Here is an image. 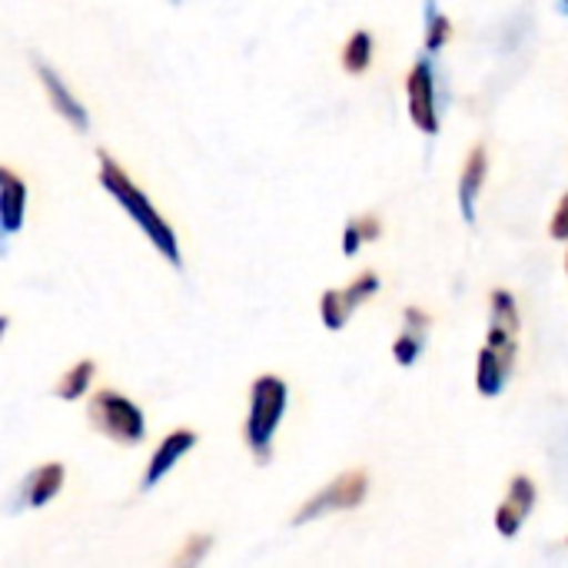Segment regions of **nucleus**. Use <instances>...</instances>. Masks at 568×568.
<instances>
[{
    "label": "nucleus",
    "instance_id": "f257e3e1",
    "mask_svg": "<svg viewBox=\"0 0 568 568\" xmlns=\"http://www.w3.org/2000/svg\"><path fill=\"white\" fill-rule=\"evenodd\" d=\"M97 160H100L97 180L106 190V196H113L123 206V213L140 226V233L153 243V250H160V256L173 270H180L183 266V253H180V240H176L173 226L160 216V210L150 203V196L126 176V170L106 150H97Z\"/></svg>",
    "mask_w": 568,
    "mask_h": 568
},
{
    "label": "nucleus",
    "instance_id": "f03ea898",
    "mask_svg": "<svg viewBox=\"0 0 568 568\" xmlns=\"http://www.w3.org/2000/svg\"><path fill=\"white\" fill-rule=\"evenodd\" d=\"M286 403H290V389L280 376L263 373L253 379L250 389V416H246V446L253 453L256 463H270L273 456V436L286 416Z\"/></svg>",
    "mask_w": 568,
    "mask_h": 568
},
{
    "label": "nucleus",
    "instance_id": "7ed1b4c3",
    "mask_svg": "<svg viewBox=\"0 0 568 568\" xmlns=\"http://www.w3.org/2000/svg\"><path fill=\"white\" fill-rule=\"evenodd\" d=\"M90 423L97 433H103L106 439L113 443H123V446H140L146 439V419H143V409L126 399L123 393L116 389H100L93 393L90 406Z\"/></svg>",
    "mask_w": 568,
    "mask_h": 568
},
{
    "label": "nucleus",
    "instance_id": "20e7f679",
    "mask_svg": "<svg viewBox=\"0 0 568 568\" xmlns=\"http://www.w3.org/2000/svg\"><path fill=\"white\" fill-rule=\"evenodd\" d=\"M369 496V473L366 469H349L343 476H336L326 489L313 493L300 513L293 516L296 526H306L313 519H323L329 513H349V509H359Z\"/></svg>",
    "mask_w": 568,
    "mask_h": 568
},
{
    "label": "nucleus",
    "instance_id": "39448f33",
    "mask_svg": "<svg viewBox=\"0 0 568 568\" xmlns=\"http://www.w3.org/2000/svg\"><path fill=\"white\" fill-rule=\"evenodd\" d=\"M406 100H409V116L416 123V130H423L426 136L439 133V110H436V80H433V67L426 60H419L409 77H406Z\"/></svg>",
    "mask_w": 568,
    "mask_h": 568
},
{
    "label": "nucleus",
    "instance_id": "423d86ee",
    "mask_svg": "<svg viewBox=\"0 0 568 568\" xmlns=\"http://www.w3.org/2000/svg\"><path fill=\"white\" fill-rule=\"evenodd\" d=\"M536 499H539L536 483H532L529 476H513V483H509V489H506V499H503L499 509H496V532H499L503 539H516V536L523 532L526 519L532 516Z\"/></svg>",
    "mask_w": 568,
    "mask_h": 568
},
{
    "label": "nucleus",
    "instance_id": "0eeeda50",
    "mask_svg": "<svg viewBox=\"0 0 568 568\" xmlns=\"http://www.w3.org/2000/svg\"><path fill=\"white\" fill-rule=\"evenodd\" d=\"M37 67V77H40V83H43V93H47V100L53 103V110L73 126V130H80V133H87L90 130V116H87V106L77 100V93L63 83V77L50 67V63H43V60H37L33 63Z\"/></svg>",
    "mask_w": 568,
    "mask_h": 568
},
{
    "label": "nucleus",
    "instance_id": "6e6552de",
    "mask_svg": "<svg viewBox=\"0 0 568 568\" xmlns=\"http://www.w3.org/2000/svg\"><path fill=\"white\" fill-rule=\"evenodd\" d=\"M196 433L193 429H173L160 446H156V453L150 456V463H146V473H143V489H156L160 486V479L196 446Z\"/></svg>",
    "mask_w": 568,
    "mask_h": 568
},
{
    "label": "nucleus",
    "instance_id": "1a4fd4ad",
    "mask_svg": "<svg viewBox=\"0 0 568 568\" xmlns=\"http://www.w3.org/2000/svg\"><path fill=\"white\" fill-rule=\"evenodd\" d=\"M486 176H489V153L483 143H476L463 163V176H459V213L466 223H476V203H479V193L486 186Z\"/></svg>",
    "mask_w": 568,
    "mask_h": 568
},
{
    "label": "nucleus",
    "instance_id": "9d476101",
    "mask_svg": "<svg viewBox=\"0 0 568 568\" xmlns=\"http://www.w3.org/2000/svg\"><path fill=\"white\" fill-rule=\"evenodd\" d=\"M27 216V183L13 170H0V223L3 233H17Z\"/></svg>",
    "mask_w": 568,
    "mask_h": 568
},
{
    "label": "nucleus",
    "instance_id": "9b49d317",
    "mask_svg": "<svg viewBox=\"0 0 568 568\" xmlns=\"http://www.w3.org/2000/svg\"><path fill=\"white\" fill-rule=\"evenodd\" d=\"M63 479H67L63 463H47V466L33 469L30 479H27V489H23V503H27L30 509H43L47 503H53V499L60 496Z\"/></svg>",
    "mask_w": 568,
    "mask_h": 568
},
{
    "label": "nucleus",
    "instance_id": "f8f14e48",
    "mask_svg": "<svg viewBox=\"0 0 568 568\" xmlns=\"http://www.w3.org/2000/svg\"><path fill=\"white\" fill-rule=\"evenodd\" d=\"M509 373H513V363H509L506 356H499V353L489 349V346L479 349V359H476V389H479L483 396H489V399L499 396V393L506 389Z\"/></svg>",
    "mask_w": 568,
    "mask_h": 568
},
{
    "label": "nucleus",
    "instance_id": "ddd939ff",
    "mask_svg": "<svg viewBox=\"0 0 568 568\" xmlns=\"http://www.w3.org/2000/svg\"><path fill=\"white\" fill-rule=\"evenodd\" d=\"M93 376H97V363L93 359H80V363H73L63 376H60V383H57V399H63V403H77L87 389H90V383H93Z\"/></svg>",
    "mask_w": 568,
    "mask_h": 568
},
{
    "label": "nucleus",
    "instance_id": "4468645a",
    "mask_svg": "<svg viewBox=\"0 0 568 568\" xmlns=\"http://www.w3.org/2000/svg\"><path fill=\"white\" fill-rule=\"evenodd\" d=\"M373 53H376L373 33L369 30H356L346 40V47H343V70L346 73H366L369 63H373Z\"/></svg>",
    "mask_w": 568,
    "mask_h": 568
},
{
    "label": "nucleus",
    "instance_id": "2eb2a0df",
    "mask_svg": "<svg viewBox=\"0 0 568 568\" xmlns=\"http://www.w3.org/2000/svg\"><path fill=\"white\" fill-rule=\"evenodd\" d=\"M353 310H356V306L349 303L346 290H326L323 300H320V320H323V326H326L329 333L343 329V326L349 323Z\"/></svg>",
    "mask_w": 568,
    "mask_h": 568
},
{
    "label": "nucleus",
    "instance_id": "dca6fc26",
    "mask_svg": "<svg viewBox=\"0 0 568 568\" xmlns=\"http://www.w3.org/2000/svg\"><path fill=\"white\" fill-rule=\"evenodd\" d=\"M423 346H426V333L406 326V329L396 336V343H393V356H396L399 366H413V363L423 356Z\"/></svg>",
    "mask_w": 568,
    "mask_h": 568
},
{
    "label": "nucleus",
    "instance_id": "f3484780",
    "mask_svg": "<svg viewBox=\"0 0 568 568\" xmlns=\"http://www.w3.org/2000/svg\"><path fill=\"white\" fill-rule=\"evenodd\" d=\"M449 40H453V20H449L443 10L429 7V23H426V50H429V53H439V50H443Z\"/></svg>",
    "mask_w": 568,
    "mask_h": 568
},
{
    "label": "nucleus",
    "instance_id": "a211bd4d",
    "mask_svg": "<svg viewBox=\"0 0 568 568\" xmlns=\"http://www.w3.org/2000/svg\"><path fill=\"white\" fill-rule=\"evenodd\" d=\"M376 293H379V276H376L373 270L359 273V276H356V280L346 286V296H349V303H353V306H363V303H369Z\"/></svg>",
    "mask_w": 568,
    "mask_h": 568
},
{
    "label": "nucleus",
    "instance_id": "6ab92c4d",
    "mask_svg": "<svg viewBox=\"0 0 568 568\" xmlns=\"http://www.w3.org/2000/svg\"><path fill=\"white\" fill-rule=\"evenodd\" d=\"M210 546H213V539L210 536H196V539H190L183 549H180V556H176V566H196L206 552H210Z\"/></svg>",
    "mask_w": 568,
    "mask_h": 568
},
{
    "label": "nucleus",
    "instance_id": "aec40b11",
    "mask_svg": "<svg viewBox=\"0 0 568 568\" xmlns=\"http://www.w3.org/2000/svg\"><path fill=\"white\" fill-rule=\"evenodd\" d=\"M549 236L559 240V243H568V193L559 200V206H556V213H552Z\"/></svg>",
    "mask_w": 568,
    "mask_h": 568
},
{
    "label": "nucleus",
    "instance_id": "412c9836",
    "mask_svg": "<svg viewBox=\"0 0 568 568\" xmlns=\"http://www.w3.org/2000/svg\"><path fill=\"white\" fill-rule=\"evenodd\" d=\"M363 243H366V236H363L359 223H356V220L346 223V230H343V253H346V256H356Z\"/></svg>",
    "mask_w": 568,
    "mask_h": 568
},
{
    "label": "nucleus",
    "instance_id": "4be33fe9",
    "mask_svg": "<svg viewBox=\"0 0 568 568\" xmlns=\"http://www.w3.org/2000/svg\"><path fill=\"white\" fill-rule=\"evenodd\" d=\"M403 320H406V326H409V329H419V333H426V329H429V316H426L419 306H406Z\"/></svg>",
    "mask_w": 568,
    "mask_h": 568
},
{
    "label": "nucleus",
    "instance_id": "5701e85b",
    "mask_svg": "<svg viewBox=\"0 0 568 568\" xmlns=\"http://www.w3.org/2000/svg\"><path fill=\"white\" fill-rule=\"evenodd\" d=\"M566 273H568V253H566Z\"/></svg>",
    "mask_w": 568,
    "mask_h": 568
},
{
    "label": "nucleus",
    "instance_id": "b1692460",
    "mask_svg": "<svg viewBox=\"0 0 568 568\" xmlns=\"http://www.w3.org/2000/svg\"><path fill=\"white\" fill-rule=\"evenodd\" d=\"M173 3H176V0H173Z\"/></svg>",
    "mask_w": 568,
    "mask_h": 568
},
{
    "label": "nucleus",
    "instance_id": "393cba45",
    "mask_svg": "<svg viewBox=\"0 0 568 568\" xmlns=\"http://www.w3.org/2000/svg\"><path fill=\"white\" fill-rule=\"evenodd\" d=\"M566 3H568V0H566Z\"/></svg>",
    "mask_w": 568,
    "mask_h": 568
}]
</instances>
